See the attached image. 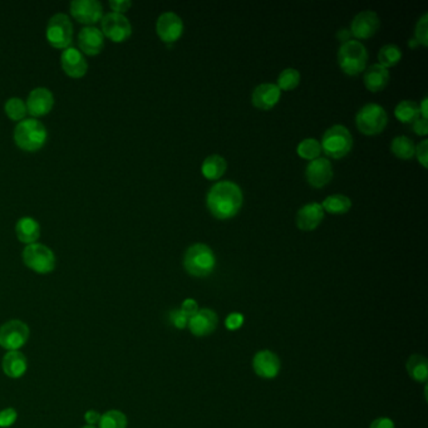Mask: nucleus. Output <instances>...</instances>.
<instances>
[{
  "mask_svg": "<svg viewBox=\"0 0 428 428\" xmlns=\"http://www.w3.org/2000/svg\"><path fill=\"white\" fill-rule=\"evenodd\" d=\"M206 204L216 219H231L242 206L241 188L233 181L216 182L208 191Z\"/></svg>",
  "mask_w": 428,
  "mask_h": 428,
  "instance_id": "obj_1",
  "label": "nucleus"
},
{
  "mask_svg": "<svg viewBox=\"0 0 428 428\" xmlns=\"http://www.w3.org/2000/svg\"><path fill=\"white\" fill-rule=\"evenodd\" d=\"M48 132L46 126L37 118L20 121L14 130V141L26 152H37L47 142Z\"/></svg>",
  "mask_w": 428,
  "mask_h": 428,
  "instance_id": "obj_2",
  "label": "nucleus"
},
{
  "mask_svg": "<svg viewBox=\"0 0 428 428\" xmlns=\"http://www.w3.org/2000/svg\"><path fill=\"white\" fill-rule=\"evenodd\" d=\"M185 270L197 278L208 277L214 272L216 258L211 247L206 244H194L188 247L183 256Z\"/></svg>",
  "mask_w": 428,
  "mask_h": 428,
  "instance_id": "obj_3",
  "label": "nucleus"
},
{
  "mask_svg": "<svg viewBox=\"0 0 428 428\" xmlns=\"http://www.w3.org/2000/svg\"><path fill=\"white\" fill-rule=\"evenodd\" d=\"M368 52L359 40H347L338 51V63L342 71L349 76H356L365 69Z\"/></svg>",
  "mask_w": 428,
  "mask_h": 428,
  "instance_id": "obj_4",
  "label": "nucleus"
},
{
  "mask_svg": "<svg viewBox=\"0 0 428 428\" xmlns=\"http://www.w3.org/2000/svg\"><path fill=\"white\" fill-rule=\"evenodd\" d=\"M320 146L322 151L331 158H342L348 155L353 147V137L348 129L342 124H336L325 131Z\"/></svg>",
  "mask_w": 428,
  "mask_h": 428,
  "instance_id": "obj_5",
  "label": "nucleus"
},
{
  "mask_svg": "<svg viewBox=\"0 0 428 428\" xmlns=\"http://www.w3.org/2000/svg\"><path fill=\"white\" fill-rule=\"evenodd\" d=\"M388 124V116L382 106L377 104H368L358 110L356 116V124L358 130L364 135L373 136L381 133Z\"/></svg>",
  "mask_w": 428,
  "mask_h": 428,
  "instance_id": "obj_6",
  "label": "nucleus"
},
{
  "mask_svg": "<svg viewBox=\"0 0 428 428\" xmlns=\"http://www.w3.org/2000/svg\"><path fill=\"white\" fill-rule=\"evenodd\" d=\"M23 261L26 268H29L37 274H49L56 269V255L49 247L34 242L26 245L22 254Z\"/></svg>",
  "mask_w": 428,
  "mask_h": 428,
  "instance_id": "obj_7",
  "label": "nucleus"
},
{
  "mask_svg": "<svg viewBox=\"0 0 428 428\" xmlns=\"http://www.w3.org/2000/svg\"><path fill=\"white\" fill-rule=\"evenodd\" d=\"M47 40L51 46L57 49H67L72 44L73 24L67 14L58 13L53 15L47 26Z\"/></svg>",
  "mask_w": 428,
  "mask_h": 428,
  "instance_id": "obj_8",
  "label": "nucleus"
},
{
  "mask_svg": "<svg viewBox=\"0 0 428 428\" xmlns=\"http://www.w3.org/2000/svg\"><path fill=\"white\" fill-rule=\"evenodd\" d=\"M31 336L29 327L18 319L9 320L0 327V347L8 352L19 350Z\"/></svg>",
  "mask_w": 428,
  "mask_h": 428,
  "instance_id": "obj_9",
  "label": "nucleus"
},
{
  "mask_svg": "<svg viewBox=\"0 0 428 428\" xmlns=\"http://www.w3.org/2000/svg\"><path fill=\"white\" fill-rule=\"evenodd\" d=\"M102 26V34L104 37L115 42V43H122L124 40L130 38L132 34V26L130 20L124 14L110 13L106 14L101 19Z\"/></svg>",
  "mask_w": 428,
  "mask_h": 428,
  "instance_id": "obj_10",
  "label": "nucleus"
},
{
  "mask_svg": "<svg viewBox=\"0 0 428 428\" xmlns=\"http://www.w3.org/2000/svg\"><path fill=\"white\" fill-rule=\"evenodd\" d=\"M72 17L87 26H93L104 17V7L98 0H74L69 4Z\"/></svg>",
  "mask_w": 428,
  "mask_h": 428,
  "instance_id": "obj_11",
  "label": "nucleus"
},
{
  "mask_svg": "<svg viewBox=\"0 0 428 428\" xmlns=\"http://www.w3.org/2000/svg\"><path fill=\"white\" fill-rule=\"evenodd\" d=\"M156 32L163 42L171 44L180 38L183 32V22L174 12L163 13L156 23Z\"/></svg>",
  "mask_w": 428,
  "mask_h": 428,
  "instance_id": "obj_12",
  "label": "nucleus"
},
{
  "mask_svg": "<svg viewBox=\"0 0 428 428\" xmlns=\"http://www.w3.org/2000/svg\"><path fill=\"white\" fill-rule=\"evenodd\" d=\"M381 20L376 12L373 10H363L358 13L354 19L352 20L350 33L353 37L358 39L370 38L376 34L379 29Z\"/></svg>",
  "mask_w": 428,
  "mask_h": 428,
  "instance_id": "obj_13",
  "label": "nucleus"
},
{
  "mask_svg": "<svg viewBox=\"0 0 428 428\" xmlns=\"http://www.w3.org/2000/svg\"><path fill=\"white\" fill-rule=\"evenodd\" d=\"M26 110L33 117H43L53 110L54 96L46 87L34 88L26 99Z\"/></svg>",
  "mask_w": 428,
  "mask_h": 428,
  "instance_id": "obj_14",
  "label": "nucleus"
},
{
  "mask_svg": "<svg viewBox=\"0 0 428 428\" xmlns=\"http://www.w3.org/2000/svg\"><path fill=\"white\" fill-rule=\"evenodd\" d=\"M305 177L313 188H323L331 182L333 177V166L331 161H328L324 157L311 160L305 170Z\"/></svg>",
  "mask_w": 428,
  "mask_h": 428,
  "instance_id": "obj_15",
  "label": "nucleus"
},
{
  "mask_svg": "<svg viewBox=\"0 0 428 428\" xmlns=\"http://www.w3.org/2000/svg\"><path fill=\"white\" fill-rule=\"evenodd\" d=\"M60 65L65 74L72 78H82L88 71V63L83 53L74 47L67 48L60 56Z\"/></svg>",
  "mask_w": 428,
  "mask_h": 428,
  "instance_id": "obj_16",
  "label": "nucleus"
},
{
  "mask_svg": "<svg viewBox=\"0 0 428 428\" xmlns=\"http://www.w3.org/2000/svg\"><path fill=\"white\" fill-rule=\"evenodd\" d=\"M78 46L87 56H98L104 51V35L96 26H85L78 34Z\"/></svg>",
  "mask_w": 428,
  "mask_h": 428,
  "instance_id": "obj_17",
  "label": "nucleus"
},
{
  "mask_svg": "<svg viewBox=\"0 0 428 428\" xmlns=\"http://www.w3.org/2000/svg\"><path fill=\"white\" fill-rule=\"evenodd\" d=\"M323 219L324 210L322 205L318 202H311L299 210L295 222L302 231H311L320 225Z\"/></svg>",
  "mask_w": 428,
  "mask_h": 428,
  "instance_id": "obj_18",
  "label": "nucleus"
},
{
  "mask_svg": "<svg viewBox=\"0 0 428 428\" xmlns=\"http://www.w3.org/2000/svg\"><path fill=\"white\" fill-rule=\"evenodd\" d=\"M217 315L211 309L199 311L194 317L188 319V327L196 337H205L216 329Z\"/></svg>",
  "mask_w": 428,
  "mask_h": 428,
  "instance_id": "obj_19",
  "label": "nucleus"
},
{
  "mask_svg": "<svg viewBox=\"0 0 428 428\" xmlns=\"http://www.w3.org/2000/svg\"><path fill=\"white\" fill-rule=\"evenodd\" d=\"M253 367L258 376L272 379L279 374V358L270 350H261L254 357Z\"/></svg>",
  "mask_w": 428,
  "mask_h": 428,
  "instance_id": "obj_20",
  "label": "nucleus"
},
{
  "mask_svg": "<svg viewBox=\"0 0 428 428\" xmlns=\"http://www.w3.org/2000/svg\"><path fill=\"white\" fill-rule=\"evenodd\" d=\"M281 91L275 83H261L253 92V104L261 110H272L279 102Z\"/></svg>",
  "mask_w": 428,
  "mask_h": 428,
  "instance_id": "obj_21",
  "label": "nucleus"
},
{
  "mask_svg": "<svg viewBox=\"0 0 428 428\" xmlns=\"http://www.w3.org/2000/svg\"><path fill=\"white\" fill-rule=\"evenodd\" d=\"M1 368L6 376L12 379H18L26 374L28 370V361L20 350H12L1 361Z\"/></svg>",
  "mask_w": 428,
  "mask_h": 428,
  "instance_id": "obj_22",
  "label": "nucleus"
},
{
  "mask_svg": "<svg viewBox=\"0 0 428 428\" xmlns=\"http://www.w3.org/2000/svg\"><path fill=\"white\" fill-rule=\"evenodd\" d=\"M389 82V72L379 63L372 65L364 73V85L370 92H381Z\"/></svg>",
  "mask_w": 428,
  "mask_h": 428,
  "instance_id": "obj_23",
  "label": "nucleus"
},
{
  "mask_svg": "<svg viewBox=\"0 0 428 428\" xmlns=\"http://www.w3.org/2000/svg\"><path fill=\"white\" fill-rule=\"evenodd\" d=\"M15 233L20 242L31 245L40 238V225L38 221L29 216L22 217L15 225Z\"/></svg>",
  "mask_w": 428,
  "mask_h": 428,
  "instance_id": "obj_24",
  "label": "nucleus"
},
{
  "mask_svg": "<svg viewBox=\"0 0 428 428\" xmlns=\"http://www.w3.org/2000/svg\"><path fill=\"white\" fill-rule=\"evenodd\" d=\"M227 169V160L220 155H211L204 160L201 166L202 175L208 180H219Z\"/></svg>",
  "mask_w": 428,
  "mask_h": 428,
  "instance_id": "obj_25",
  "label": "nucleus"
},
{
  "mask_svg": "<svg viewBox=\"0 0 428 428\" xmlns=\"http://www.w3.org/2000/svg\"><path fill=\"white\" fill-rule=\"evenodd\" d=\"M323 210L329 214L342 215L347 214L352 208V201L349 197L345 195H331L325 199L323 204H320Z\"/></svg>",
  "mask_w": 428,
  "mask_h": 428,
  "instance_id": "obj_26",
  "label": "nucleus"
},
{
  "mask_svg": "<svg viewBox=\"0 0 428 428\" xmlns=\"http://www.w3.org/2000/svg\"><path fill=\"white\" fill-rule=\"evenodd\" d=\"M395 116L402 124H413L417 118L421 117L420 107L415 101H401L395 108Z\"/></svg>",
  "mask_w": 428,
  "mask_h": 428,
  "instance_id": "obj_27",
  "label": "nucleus"
},
{
  "mask_svg": "<svg viewBox=\"0 0 428 428\" xmlns=\"http://www.w3.org/2000/svg\"><path fill=\"white\" fill-rule=\"evenodd\" d=\"M407 372L417 382H426L428 378V362L420 354L409 357L407 361Z\"/></svg>",
  "mask_w": 428,
  "mask_h": 428,
  "instance_id": "obj_28",
  "label": "nucleus"
},
{
  "mask_svg": "<svg viewBox=\"0 0 428 428\" xmlns=\"http://www.w3.org/2000/svg\"><path fill=\"white\" fill-rule=\"evenodd\" d=\"M390 149L401 160H411L415 156V146L413 141L407 136H398L393 138Z\"/></svg>",
  "mask_w": 428,
  "mask_h": 428,
  "instance_id": "obj_29",
  "label": "nucleus"
},
{
  "mask_svg": "<svg viewBox=\"0 0 428 428\" xmlns=\"http://www.w3.org/2000/svg\"><path fill=\"white\" fill-rule=\"evenodd\" d=\"M401 58H402V51L396 44H386L379 49V53H378L379 65L387 69L389 67L396 65Z\"/></svg>",
  "mask_w": 428,
  "mask_h": 428,
  "instance_id": "obj_30",
  "label": "nucleus"
},
{
  "mask_svg": "<svg viewBox=\"0 0 428 428\" xmlns=\"http://www.w3.org/2000/svg\"><path fill=\"white\" fill-rule=\"evenodd\" d=\"M129 421L124 412L112 409L106 412L101 417L98 427L99 428H127Z\"/></svg>",
  "mask_w": 428,
  "mask_h": 428,
  "instance_id": "obj_31",
  "label": "nucleus"
},
{
  "mask_svg": "<svg viewBox=\"0 0 428 428\" xmlns=\"http://www.w3.org/2000/svg\"><path fill=\"white\" fill-rule=\"evenodd\" d=\"M297 152L302 158L311 161V160L318 158L319 155L322 154V146L318 140L315 138H305L299 143Z\"/></svg>",
  "mask_w": 428,
  "mask_h": 428,
  "instance_id": "obj_32",
  "label": "nucleus"
},
{
  "mask_svg": "<svg viewBox=\"0 0 428 428\" xmlns=\"http://www.w3.org/2000/svg\"><path fill=\"white\" fill-rule=\"evenodd\" d=\"M300 83V73L295 68H286L278 77V87L280 91H293Z\"/></svg>",
  "mask_w": 428,
  "mask_h": 428,
  "instance_id": "obj_33",
  "label": "nucleus"
},
{
  "mask_svg": "<svg viewBox=\"0 0 428 428\" xmlns=\"http://www.w3.org/2000/svg\"><path fill=\"white\" fill-rule=\"evenodd\" d=\"M4 110L12 121H22L28 112L26 102L18 97L9 98L6 102Z\"/></svg>",
  "mask_w": 428,
  "mask_h": 428,
  "instance_id": "obj_34",
  "label": "nucleus"
},
{
  "mask_svg": "<svg viewBox=\"0 0 428 428\" xmlns=\"http://www.w3.org/2000/svg\"><path fill=\"white\" fill-rule=\"evenodd\" d=\"M415 40L417 44L428 46V13H425L415 24Z\"/></svg>",
  "mask_w": 428,
  "mask_h": 428,
  "instance_id": "obj_35",
  "label": "nucleus"
},
{
  "mask_svg": "<svg viewBox=\"0 0 428 428\" xmlns=\"http://www.w3.org/2000/svg\"><path fill=\"white\" fill-rule=\"evenodd\" d=\"M18 418V413L12 407L0 411V427L7 428L13 426Z\"/></svg>",
  "mask_w": 428,
  "mask_h": 428,
  "instance_id": "obj_36",
  "label": "nucleus"
},
{
  "mask_svg": "<svg viewBox=\"0 0 428 428\" xmlns=\"http://www.w3.org/2000/svg\"><path fill=\"white\" fill-rule=\"evenodd\" d=\"M242 324H244V317L240 313H231L225 320V325L229 331H238Z\"/></svg>",
  "mask_w": 428,
  "mask_h": 428,
  "instance_id": "obj_37",
  "label": "nucleus"
},
{
  "mask_svg": "<svg viewBox=\"0 0 428 428\" xmlns=\"http://www.w3.org/2000/svg\"><path fill=\"white\" fill-rule=\"evenodd\" d=\"M170 319H171V323L175 325L176 328H179V329H183V328L188 327V318L181 311H172L170 314Z\"/></svg>",
  "mask_w": 428,
  "mask_h": 428,
  "instance_id": "obj_38",
  "label": "nucleus"
},
{
  "mask_svg": "<svg viewBox=\"0 0 428 428\" xmlns=\"http://www.w3.org/2000/svg\"><path fill=\"white\" fill-rule=\"evenodd\" d=\"M180 311L190 319L191 317H194L195 314L200 311V309H199V304H197L196 300H194V299H186V300L182 303L181 309H180Z\"/></svg>",
  "mask_w": 428,
  "mask_h": 428,
  "instance_id": "obj_39",
  "label": "nucleus"
},
{
  "mask_svg": "<svg viewBox=\"0 0 428 428\" xmlns=\"http://www.w3.org/2000/svg\"><path fill=\"white\" fill-rule=\"evenodd\" d=\"M427 154L428 140H423L421 143H418L415 152V155H417V158L423 167H427Z\"/></svg>",
  "mask_w": 428,
  "mask_h": 428,
  "instance_id": "obj_40",
  "label": "nucleus"
},
{
  "mask_svg": "<svg viewBox=\"0 0 428 428\" xmlns=\"http://www.w3.org/2000/svg\"><path fill=\"white\" fill-rule=\"evenodd\" d=\"M110 7L113 13L124 14L132 7L130 0H110Z\"/></svg>",
  "mask_w": 428,
  "mask_h": 428,
  "instance_id": "obj_41",
  "label": "nucleus"
},
{
  "mask_svg": "<svg viewBox=\"0 0 428 428\" xmlns=\"http://www.w3.org/2000/svg\"><path fill=\"white\" fill-rule=\"evenodd\" d=\"M412 129L415 131L418 136H426L428 133V122L425 118H417L415 122L412 124Z\"/></svg>",
  "mask_w": 428,
  "mask_h": 428,
  "instance_id": "obj_42",
  "label": "nucleus"
},
{
  "mask_svg": "<svg viewBox=\"0 0 428 428\" xmlns=\"http://www.w3.org/2000/svg\"><path fill=\"white\" fill-rule=\"evenodd\" d=\"M101 417L102 415L101 413H98L97 411H88V412H85V420L87 423H88V426H96L99 423V420H101Z\"/></svg>",
  "mask_w": 428,
  "mask_h": 428,
  "instance_id": "obj_43",
  "label": "nucleus"
},
{
  "mask_svg": "<svg viewBox=\"0 0 428 428\" xmlns=\"http://www.w3.org/2000/svg\"><path fill=\"white\" fill-rule=\"evenodd\" d=\"M370 428H395V423L387 417H382V418H378L376 421L372 422Z\"/></svg>",
  "mask_w": 428,
  "mask_h": 428,
  "instance_id": "obj_44",
  "label": "nucleus"
},
{
  "mask_svg": "<svg viewBox=\"0 0 428 428\" xmlns=\"http://www.w3.org/2000/svg\"><path fill=\"white\" fill-rule=\"evenodd\" d=\"M427 102L428 98H423V101H422L421 104H418V107H420V113H421L422 118H425V120H427L428 112H427Z\"/></svg>",
  "mask_w": 428,
  "mask_h": 428,
  "instance_id": "obj_45",
  "label": "nucleus"
},
{
  "mask_svg": "<svg viewBox=\"0 0 428 428\" xmlns=\"http://www.w3.org/2000/svg\"><path fill=\"white\" fill-rule=\"evenodd\" d=\"M82 428H97V427H96V426H85V427H82Z\"/></svg>",
  "mask_w": 428,
  "mask_h": 428,
  "instance_id": "obj_46",
  "label": "nucleus"
}]
</instances>
